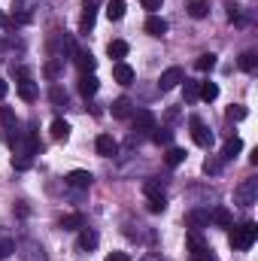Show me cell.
<instances>
[{
  "instance_id": "obj_1",
  "label": "cell",
  "mask_w": 258,
  "mask_h": 261,
  "mask_svg": "<svg viewBox=\"0 0 258 261\" xmlns=\"http://www.w3.org/2000/svg\"><path fill=\"white\" fill-rule=\"evenodd\" d=\"M255 237H258V225L255 222H243V225H237L231 231V246L240 249V252H246V249H252Z\"/></svg>"
},
{
  "instance_id": "obj_2",
  "label": "cell",
  "mask_w": 258,
  "mask_h": 261,
  "mask_svg": "<svg viewBox=\"0 0 258 261\" xmlns=\"http://www.w3.org/2000/svg\"><path fill=\"white\" fill-rule=\"evenodd\" d=\"M255 197H258V179H246L234 189V203H240V206H252Z\"/></svg>"
},
{
  "instance_id": "obj_3",
  "label": "cell",
  "mask_w": 258,
  "mask_h": 261,
  "mask_svg": "<svg viewBox=\"0 0 258 261\" xmlns=\"http://www.w3.org/2000/svg\"><path fill=\"white\" fill-rule=\"evenodd\" d=\"M189 128H192V140L200 146V149H210V146H213V130L207 128L197 116H192V119H189Z\"/></svg>"
},
{
  "instance_id": "obj_4",
  "label": "cell",
  "mask_w": 258,
  "mask_h": 261,
  "mask_svg": "<svg viewBox=\"0 0 258 261\" xmlns=\"http://www.w3.org/2000/svg\"><path fill=\"white\" fill-rule=\"evenodd\" d=\"M183 79H186L183 67H167V70L161 73V79H158V88H161V91H170V88H176Z\"/></svg>"
},
{
  "instance_id": "obj_5",
  "label": "cell",
  "mask_w": 258,
  "mask_h": 261,
  "mask_svg": "<svg viewBox=\"0 0 258 261\" xmlns=\"http://www.w3.org/2000/svg\"><path fill=\"white\" fill-rule=\"evenodd\" d=\"M94 149H97V155H104V158H113V155L119 152V143H116L110 134H100V137L94 140Z\"/></svg>"
},
{
  "instance_id": "obj_6",
  "label": "cell",
  "mask_w": 258,
  "mask_h": 261,
  "mask_svg": "<svg viewBox=\"0 0 258 261\" xmlns=\"http://www.w3.org/2000/svg\"><path fill=\"white\" fill-rule=\"evenodd\" d=\"M97 243H100V237H97L94 228H79V240H76V246H79L82 252H91Z\"/></svg>"
},
{
  "instance_id": "obj_7",
  "label": "cell",
  "mask_w": 258,
  "mask_h": 261,
  "mask_svg": "<svg viewBox=\"0 0 258 261\" xmlns=\"http://www.w3.org/2000/svg\"><path fill=\"white\" fill-rule=\"evenodd\" d=\"M91 179H94V176H91L88 170H70V173L64 176V182L70 186V189H88Z\"/></svg>"
},
{
  "instance_id": "obj_8",
  "label": "cell",
  "mask_w": 258,
  "mask_h": 261,
  "mask_svg": "<svg viewBox=\"0 0 258 261\" xmlns=\"http://www.w3.org/2000/svg\"><path fill=\"white\" fill-rule=\"evenodd\" d=\"M155 128V116L149 113V110H137L134 113V130L137 134H146V130Z\"/></svg>"
},
{
  "instance_id": "obj_9",
  "label": "cell",
  "mask_w": 258,
  "mask_h": 261,
  "mask_svg": "<svg viewBox=\"0 0 258 261\" xmlns=\"http://www.w3.org/2000/svg\"><path fill=\"white\" fill-rule=\"evenodd\" d=\"M73 61H76V67H79L82 73H94V67H97L94 55L85 52V49H73Z\"/></svg>"
},
{
  "instance_id": "obj_10",
  "label": "cell",
  "mask_w": 258,
  "mask_h": 261,
  "mask_svg": "<svg viewBox=\"0 0 258 261\" xmlns=\"http://www.w3.org/2000/svg\"><path fill=\"white\" fill-rule=\"evenodd\" d=\"M97 88H100L97 76H94V73H82V79H79V94H82V97H94Z\"/></svg>"
},
{
  "instance_id": "obj_11",
  "label": "cell",
  "mask_w": 258,
  "mask_h": 261,
  "mask_svg": "<svg viewBox=\"0 0 258 261\" xmlns=\"http://www.w3.org/2000/svg\"><path fill=\"white\" fill-rule=\"evenodd\" d=\"M37 94H40V91H37V82H34L31 76H21V82H18V97L31 103V100H37Z\"/></svg>"
},
{
  "instance_id": "obj_12",
  "label": "cell",
  "mask_w": 258,
  "mask_h": 261,
  "mask_svg": "<svg viewBox=\"0 0 258 261\" xmlns=\"http://www.w3.org/2000/svg\"><path fill=\"white\" fill-rule=\"evenodd\" d=\"M240 152H243V140H240V137H231V140H225V146H222V161H234Z\"/></svg>"
},
{
  "instance_id": "obj_13",
  "label": "cell",
  "mask_w": 258,
  "mask_h": 261,
  "mask_svg": "<svg viewBox=\"0 0 258 261\" xmlns=\"http://www.w3.org/2000/svg\"><path fill=\"white\" fill-rule=\"evenodd\" d=\"M186 225H189L192 231H200V228H207V225H210V213H207V210H192V213L186 216Z\"/></svg>"
},
{
  "instance_id": "obj_14",
  "label": "cell",
  "mask_w": 258,
  "mask_h": 261,
  "mask_svg": "<svg viewBox=\"0 0 258 261\" xmlns=\"http://www.w3.org/2000/svg\"><path fill=\"white\" fill-rule=\"evenodd\" d=\"M146 34H149V37H164V34H167V21H164L161 15H149V18H146Z\"/></svg>"
},
{
  "instance_id": "obj_15",
  "label": "cell",
  "mask_w": 258,
  "mask_h": 261,
  "mask_svg": "<svg viewBox=\"0 0 258 261\" xmlns=\"http://www.w3.org/2000/svg\"><path fill=\"white\" fill-rule=\"evenodd\" d=\"M113 79H116L119 85H131V82H134V70H131L125 61H119V64L113 67Z\"/></svg>"
},
{
  "instance_id": "obj_16",
  "label": "cell",
  "mask_w": 258,
  "mask_h": 261,
  "mask_svg": "<svg viewBox=\"0 0 258 261\" xmlns=\"http://www.w3.org/2000/svg\"><path fill=\"white\" fill-rule=\"evenodd\" d=\"M131 113H134L131 97H116V100H113V116H116V119H128Z\"/></svg>"
},
{
  "instance_id": "obj_17",
  "label": "cell",
  "mask_w": 258,
  "mask_h": 261,
  "mask_svg": "<svg viewBox=\"0 0 258 261\" xmlns=\"http://www.w3.org/2000/svg\"><path fill=\"white\" fill-rule=\"evenodd\" d=\"M94 3H97V0H85V12H82V18H79V31H82V34L94 28Z\"/></svg>"
},
{
  "instance_id": "obj_18",
  "label": "cell",
  "mask_w": 258,
  "mask_h": 261,
  "mask_svg": "<svg viewBox=\"0 0 258 261\" xmlns=\"http://www.w3.org/2000/svg\"><path fill=\"white\" fill-rule=\"evenodd\" d=\"M107 18L110 21H122L125 18V0H110L107 3Z\"/></svg>"
},
{
  "instance_id": "obj_19",
  "label": "cell",
  "mask_w": 258,
  "mask_h": 261,
  "mask_svg": "<svg viewBox=\"0 0 258 261\" xmlns=\"http://www.w3.org/2000/svg\"><path fill=\"white\" fill-rule=\"evenodd\" d=\"M164 161H167V167H179V164L186 161V149L170 146V149H167V155H164Z\"/></svg>"
},
{
  "instance_id": "obj_20",
  "label": "cell",
  "mask_w": 258,
  "mask_h": 261,
  "mask_svg": "<svg viewBox=\"0 0 258 261\" xmlns=\"http://www.w3.org/2000/svg\"><path fill=\"white\" fill-rule=\"evenodd\" d=\"M107 52H110V58H116V61H122V58L128 55V43H125V40H113V43L107 46Z\"/></svg>"
},
{
  "instance_id": "obj_21",
  "label": "cell",
  "mask_w": 258,
  "mask_h": 261,
  "mask_svg": "<svg viewBox=\"0 0 258 261\" xmlns=\"http://www.w3.org/2000/svg\"><path fill=\"white\" fill-rule=\"evenodd\" d=\"M197 97H203L207 103H213L216 97H219V85L216 82H200V94Z\"/></svg>"
},
{
  "instance_id": "obj_22",
  "label": "cell",
  "mask_w": 258,
  "mask_h": 261,
  "mask_svg": "<svg viewBox=\"0 0 258 261\" xmlns=\"http://www.w3.org/2000/svg\"><path fill=\"white\" fill-rule=\"evenodd\" d=\"M207 12H210V3L207 0H192L189 3V15L192 18H207Z\"/></svg>"
},
{
  "instance_id": "obj_23",
  "label": "cell",
  "mask_w": 258,
  "mask_h": 261,
  "mask_svg": "<svg viewBox=\"0 0 258 261\" xmlns=\"http://www.w3.org/2000/svg\"><path fill=\"white\" fill-rule=\"evenodd\" d=\"M152 140H155V143H158V146H170V143H173V130L170 128H152Z\"/></svg>"
},
{
  "instance_id": "obj_24",
  "label": "cell",
  "mask_w": 258,
  "mask_h": 261,
  "mask_svg": "<svg viewBox=\"0 0 258 261\" xmlns=\"http://www.w3.org/2000/svg\"><path fill=\"white\" fill-rule=\"evenodd\" d=\"M82 225H85V219H82L79 213H73V216H64V219H61V228H64V231H79Z\"/></svg>"
},
{
  "instance_id": "obj_25",
  "label": "cell",
  "mask_w": 258,
  "mask_h": 261,
  "mask_svg": "<svg viewBox=\"0 0 258 261\" xmlns=\"http://www.w3.org/2000/svg\"><path fill=\"white\" fill-rule=\"evenodd\" d=\"M67 137H70V125L64 119H55L52 122V140H67Z\"/></svg>"
},
{
  "instance_id": "obj_26",
  "label": "cell",
  "mask_w": 258,
  "mask_h": 261,
  "mask_svg": "<svg viewBox=\"0 0 258 261\" xmlns=\"http://www.w3.org/2000/svg\"><path fill=\"white\" fill-rule=\"evenodd\" d=\"M225 119H228V122H243V119H246V107H240V103H231V107L225 110Z\"/></svg>"
},
{
  "instance_id": "obj_27",
  "label": "cell",
  "mask_w": 258,
  "mask_h": 261,
  "mask_svg": "<svg viewBox=\"0 0 258 261\" xmlns=\"http://www.w3.org/2000/svg\"><path fill=\"white\" fill-rule=\"evenodd\" d=\"M210 222H216V225L228 228V225H231V213H228L225 206H216V210H213V216H210Z\"/></svg>"
},
{
  "instance_id": "obj_28",
  "label": "cell",
  "mask_w": 258,
  "mask_h": 261,
  "mask_svg": "<svg viewBox=\"0 0 258 261\" xmlns=\"http://www.w3.org/2000/svg\"><path fill=\"white\" fill-rule=\"evenodd\" d=\"M143 195H146V197H158V195H164V186H161L158 179H146V182H143Z\"/></svg>"
},
{
  "instance_id": "obj_29",
  "label": "cell",
  "mask_w": 258,
  "mask_h": 261,
  "mask_svg": "<svg viewBox=\"0 0 258 261\" xmlns=\"http://www.w3.org/2000/svg\"><path fill=\"white\" fill-rule=\"evenodd\" d=\"M149 213H164L167 210V195H158V197H149Z\"/></svg>"
},
{
  "instance_id": "obj_30",
  "label": "cell",
  "mask_w": 258,
  "mask_h": 261,
  "mask_svg": "<svg viewBox=\"0 0 258 261\" xmlns=\"http://www.w3.org/2000/svg\"><path fill=\"white\" fill-rule=\"evenodd\" d=\"M240 67H243L246 73H252V70L258 67V55L255 52H243V55H240Z\"/></svg>"
},
{
  "instance_id": "obj_31",
  "label": "cell",
  "mask_w": 258,
  "mask_h": 261,
  "mask_svg": "<svg viewBox=\"0 0 258 261\" xmlns=\"http://www.w3.org/2000/svg\"><path fill=\"white\" fill-rule=\"evenodd\" d=\"M49 97H52V103H55V107H67V91L61 88V85H52Z\"/></svg>"
},
{
  "instance_id": "obj_32",
  "label": "cell",
  "mask_w": 258,
  "mask_h": 261,
  "mask_svg": "<svg viewBox=\"0 0 258 261\" xmlns=\"http://www.w3.org/2000/svg\"><path fill=\"white\" fill-rule=\"evenodd\" d=\"M194 67H197L200 73H207V70H213V67H216V55H213V52H210V55H200V58L194 61Z\"/></svg>"
},
{
  "instance_id": "obj_33",
  "label": "cell",
  "mask_w": 258,
  "mask_h": 261,
  "mask_svg": "<svg viewBox=\"0 0 258 261\" xmlns=\"http://www.w3.org/2000/svg\"><path fill=\"white\" fill-rule=\"evenodd\" d=\"M192 261H219V258L213 255V249H210V246H200V249H194V252H192Z\"/></svg>"
},
{
  "instance_id": "obj_34",
  "label": "cell",
  "mask_w": 258,
  "mask_h": 261,
  "mask_svg": "<svg viewBox=\"0 0 258 261\" xmlns=\"http://www.w3.org/2000/svg\"><path fill=\"white\" fill-rule=\"evenodd\" d=\"M183 94H186V100H197V94H200V82L186 79V88H183Z\"/></svg>"
},
{
  "instance_id": "obj_35",
  "label": "cell",
  "mask_w": 258,
  "mask_h": 261,
  "mask_svg": "<svg viewBox=\"0 0 258 261\" xmlns=\"http://www.w3.org/2000/svg\"><path fill=\"white\" fill-rule=\"evenodd\" d=\"M0 125H3V128H12V125H15V113H12L9 107H0Z\"/></svg>"
},
{
  "instance_id": "obj_36",
  "label": "cell",
  "mask_w": 258,
  "mask_h": 261,
  "mask_svg": "<svg viewBox=\"0 0 258 261\" xmlns=\"http://www.w3.org/2000/svg\"><path fill=\"white\" fill-rule=\"evenodd\" d=\"M222 164H225L222 158H210V161H203V170H207V173H219Z\"/></svg>"
},
{
  "instance_id": "obj_37",
  "label": "cell",
  "mask_w": 258,
  "mask_h": 261,
  "mask_svg": "<svg viewBox=\"0 0 258 261\" xmlns=\"http://www.w3.org/2000/svg\"><path fill=\"white\" fill-rule=\"evenodd\" d=\"M200 246H207V243H203V237H200L197 231H192V234H189V252H194V249H200Z\"/></svg>"
},
{
  "instance_id": "obj_38",
  "label": "cell",
  "mask_w": 258,
  "mask_h": 261,
  "mask_svg": "<svg viewBox=\"0 0 258 261\" xmlns=\"http://www.w3.org/2000/svg\"><path fill=\"white\" fill-rule=\"evenodd\" d=\"M12 252H15V243H12V240H0V261L9 258Z\"/></svg>"
},
{
  "instance_id": "obj_39",
  "label": "cell",
  "mask_w": 258,
  "mask_h": 261,
  "mask_svg": "<svg viewBox=\"0 0 258 261\" xmlns=\"http://www.w3.org/2000/svg\"><path fill=\"white\" fill-rule=\"evenodd\" d=\"M61 67H64V58H58V61H52V64H46V76H52V79H55V76L61 73Z\"/></svg>"
},
{
  "instance_id": "obj_40",
  "label": "cell",
  "mask_w": 258,
  "mask_h": 261,
  "mask_svg": "<svg viewBox=\"0 0 258 261\" xmlns=\"http://www.w3.org/2000/svg\"><path fill=\"white\" fill-rule=\"evenodd\" d=\"M140 3H143V9H149L152 15H155V12L161 9V0H140Z\"/></svg>"
},
{
  "instance_id": "obj_41",
  "label": "cell",
  "mask_w": 258,
  "mask_h": 261,
  "mask_svg": "<svg viewBox=\"0 0 258 261\" xmlns=\"http://www.w3.org/2000/svg\"><path fill=\"white\" fill-rule=\"evenodd\" d=\"M107 261H128V255H125V252H110Z\"/></svg>"
},
{
  "instance_id": "obj_42",
  "label": "cell",
  "mask_w": 258,
  "mask_h": 261,
  "mask_svg": "<svg viewBox=\"0 0 258 261\" xmlns=\"http://www.w3.org/2000/svg\"><path fill=\"white\" fill-rule=\"evenodd\" d=\"M6 91H9V85H6V79H0V100L6 97Z\"/></svg>"
}]
</instances>
